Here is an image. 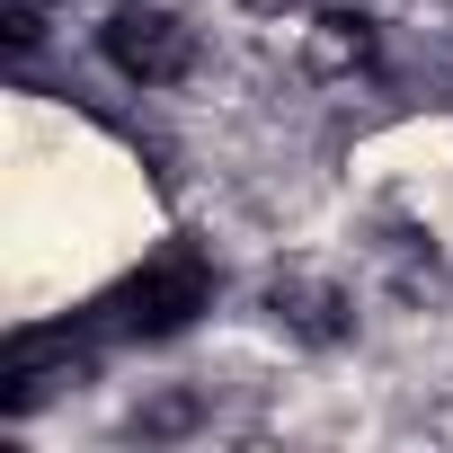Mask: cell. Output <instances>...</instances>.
I'll return each mask as SVG.
<instances>
[{
    "label": "cell",
    "instance_id": "cell-1",
    "mask_svg": "<svg viewBox=\"0 0 453 453\" xmlns=\"http://www.w3.org/2000/svg\"><path fill=\"white\" fill-rule=\"evenodd\" d=\"M204 311H213V258H204L196 241L151 250V258L98 303V320H107L116 338H178V329L204 320Z\"/></svg>",
    "mask_w": 453,
    "mask_h": 453
},
{
    "label": "cell",
    "instance_id": "cell-2",
    "mask_svg": "<svg viewBox=\"0 0 453 453\" xmlns=\"http://www.w3.org/2000/svg\"><path fill=\"white\" fill-rule=\"evenodd\" d=\"M98 54H107L125 81L169 89V81H187V63H196V27H187L178 10H160V0H125V10H107V27H98Z\"/></svg>",
    "mask_w": 453,
    "mask_h": 453
},
{
    "label": "cell",
    "instance_id": "cell-3",
    "mask_svg": "<svg viewBox=\"0 0 453 453\" xmlns=\"http://www.w3.org/2000/svg\"><path fill=\"white\" fill-rule=\"evenodd\" d=\"M89 373V347L72 338V329H19L10 338V356H0V418H27V409H45L63 382H81Z\"/></svg>",
    "mask_w": 453,
    "mask_h": 453
},
{
    "label": "cell",
    "instance_id": "cell-4",
    "mask_svg": "<svg viewBox=\"0 0 453 453\" xmlns=\"http://www.w3.org/2000/svg\"><path fill=\"white\" fill-rule=\"evenodd\" d=\"M303 63H311V72H365V63H373V19H356V10H329V19L311 27Z\"/></svg>",
    "mask_w": 453,
    "mask_h": 453
},
{
    "label": "cell",
    "instance_id": "cell-5",
    "mask_svg": "<svg viewBox=\"0 0 453 453\" xmlns=\"http://www.w3.org/2000/svg\"><path fill=\"white\" fill-rule=\"evenodd\" d=\"M276 320H285L294 338H311V347L347 338V303H338L329 285H276Z\"/></svg>",
    "mask_w": 453,
    "mask_h": 453
},
{
    "label": "cell",
    "instance_id": "cell-6",
    "mask_svg": "<svg viewBox=\"0 0 453 453\" xmlns=\"http://www.w3.org/2000/svg\"><path fill=\"white\" fill-rule=\"evenodd\" d=\"M250 10H267V19H276V10H294V0H250Z\"/></svg>",
    "mask_w": 453,
    "mask_h": 453
}]
</instances>
